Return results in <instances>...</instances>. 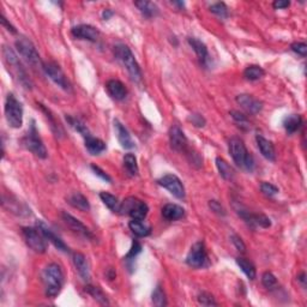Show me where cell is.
Returning a JSON list of instances; mask_svg holds the SVG:
<instances>
[{
    "label": "cell",
    "mask_w": 307,
    "mask_h": 307,
    "mask_svg": "<svg viewBox=\"0 0 307 307\" xmlns=\"http://www.w3.org/2000/svg\"><path fill=\"white\" fill-rule=\"evenodd\" d=\"M261 283H263V286L265 287L266 289L271 291V289L276 288L277 287V278L272 272L265 271L263 275H261Z\"/></svg>",
    "instance_id": "ab89813d"
},
{
    "label": "cell",
    "mask_w": 307,
    "mask_h": 307,
    "mask_svg": "<svg viewBox=\"0 0 307 307\" xmlns=\"http://www.w3.org/2000/svg\"><path fill=\"white\" fill-rule=\"evenodd\" d=\"M135 5L141 11V13L147 18H153L158 15V7L156 4L152 1H147V0H142V1H136Z\"/></svg>",
    "instance_id": "f546056e"
},
{
    "label": "cell",
    "mask_w": 307,
    "mask_h": 307,
    "mask_svg": "<svg viewBox=\"0 0 307 307\" xmlns=\"http://www.w3.org/2000/svg\"><path fill=\"white\" fill-rule=\"evenodd\" d=\"M2 56H4V60L6 62L8 69L11 70V73L15 76L17 81L23 85L25 89H33V82H31L29 76H28L27 71H25L21 60L17 56L15 51L11 47L4 46L2 47Z\"/></svg>",
    "instance_id": "7a4b0ae2"
},
{
    "label": "cell",
    "mask_w": 307,
    "mask_h": 307,
    "mask_svg": "<svg viewBox=\"0 0 307 307\" xmlns=\"http://www.w3.org/2000/svg\"><path fill=\"white\" fill-rule=\"evenodd\" d=\"M169 143L172 149L178 153L187 154L191 150L189 147V139L178 125H173L169 129Z\"/></svg>",
    "instance_id": "5bb4252c"
},
{
    "label": "cell",
    "mask_w": 307,
    "mask_h": 307,
    "mask_svg": "<svg viewBox=\"0 0 307 307\" xmlns=\"http://www.w3.org/2000/svg\"><path fill=\"white\" fill-rule=\"evenodd\" d=\"M36 228L42 233V235H44L46 240L53 244L55 249H58L59 251H61V252H69V247H67L66 244H65L64 241H62L61 239L59 238L58 235H56L55 233H54L53 230L44 222V221H41V220L36 221Z\"/></svg>",
    "instance_id": "2e32d148"
},
{
    "label": "cell",
    "mask_w": 307,
    "mask_h": 307,
    "mask_svg": "<svg viewBox=\"0 0 307 307\" xmlns=\"http://www.w3.org/2000/svg\"><path fill=\"white\" fill-rule=\"evenodd\" d=\"M152 299H153L154 305L157 306V307H163V306L167 305L166 294H164L163 288H162L160 284H158V286L155 288V291L153 292Z\"/></svg>",
    "instance_id": "f35d334b"
},
{
    "label": "cell",
    "mask_w": 307,
    "mask_h": 307,
    "mask_svg": "<svg viewBox=\"0 0 307 307\" xmlns=\"http://www.w3.org/2000/svg\"><path fill=\"white\" fill-rule=\"evenodd\" d=\"M237 264L239 268L241 269V271L249 277V280L254 281L256 277H257V270H256V266L254 265L252 261H250L249 259L244 257H238L237 258Z\"/></svg>",
    "instance_id": "d6a6232c"
},
{
    "label": "cell",
    "mask_w": 307,
    "mask_h": 307,
    "mask_svg": "<svg viewBox=\"0 0 307 307\" xmlns=\"http://www.w3.org/2000/svg\"><path fill=\"white\" fill-rule=\"evenodd\" d=\"M38 104L40 106V108H41V109L44 110L45 113H46V118L48 119V120H50L51 129H52L54 135H55L56 137H62V136H64V130H62L61 125L55 120V118H54L52 112H51L50 109H47V108L45 107L44 104H41V103H38Z\"/></svg>",
    "instance_id": "d590c367"
},
{
    "label": "cell",
    "mask_w": 307,
    "mask_h": 307,
    "mask_svg": "<svg viewBox=\"0 0 307 307\" xmlns=\"http://www.w3.org/2000/svg\"><path fill=\"white\" fill-rule=\"evenodd\" d=\"M237 102L240 104L244 109L250 114H258L261 109H263V103L261 101L257 100L252 95H247V94H241V95L237 96Z\"/></svg>",
    "instance_id": "ac0fdd59"
},
{
    "label": "cell",
    "mask_w": 307,
    "mask_h": 307,
    "mask_svg": "<svg viewBox=\"0 0 307 307\" xmlns=\"http://www.w3.org/2000/svg\"><path fill=\"white\" fill-rule=\"evenodd\" d=\"M0 21H1L2 27L6 28V30H7V31H10L11 34H16V33H17V30L15 29V27H13V25L11 24V23H8L7 19L5 18V16H4V15H1V17H0Z\"/></svg>",
    "instance_id": "816d5d0a"
},
{
    "label": "cell",
    "mask_w": 307,
    "mask_h": 307,
    "mask_svg": "<svg viewBox=\"0 0 307 307\" xmlns=\"http://www.w3.org/2000/svg\"><path fill=\"white\" fill-rule=\"evenodd\" d=\"M65 119H66L67 124H69L73 130L77 131L79 135H82V137L83 138H87V137H89V136H92V133H90V131L87 127V125H85L81 119L76 118V116H72V115H66L65 116Z\"/></svg>",
    "instance_id": "4dcf8cb0"
},
{
    "label": "cell",
    "mask_w": 307,
    "mask_h": 307,
    "mask_svg": "<svg viewBox=\"0 0 307 307\" xmlns=\"http://www.w3.org/2000/svg\"><path fill=\"white\" fill-rule=\"evenodd\" d=\"M42 70H44V72L46 73V75L50 77L59 88H61V89L65 90V92H71L72 87H71L69 78H67L66 75L64 73V71L61 70V67L59 66L56 62L54 61L44 62Z\"/></svg>",
    "instance_id": "30bf717a"
},
{
    "label": "cell",
    "mask_w": 307,
    "mask_h": 307,
    "mask_svg": "<svg viewBox=\"0 0 307 307\" xmlns=\"http://www.w3.org/2000/svg\"><path fill=\"white\" fill-rule=\"evenodd\" d=\"M162 216L167 221H177L185 216V209L178 204H166L162 207Z\"/></svg>",
    "instance_id": "d4e9b609"
},
{
    "label": "cell",
    "mask_w": 307,
    "mask_h": 307,
    "mask_svg": "<svg viewBox=\"0 0 307 307\" xmlns=\"http://www.w3.org/2000/svg\"><path fill=\"white\" fill-rule=\"evenodd\" d=\"M298 281H300L301 284H303L304 287L306 286V274L305 272H301L299 276H298Z\"/></svg>",
    "instance_id": "11a10c76"
},
{
    "label": "cell",
    "mask_w": 307,
    "mask_h": 307,
    "mask_svg": "<svg viewBox=\"0 0 307 307\" xmlns=\"http://www.w3.org/2000/svg\"><path fill=\"white\" fill-rule=\"evenodd\" d=\"M84 144L87 150L92 155H100L101 153H103L107 149L106 143L100 138H96L94 136H89V137L84 138Z\"/></svg>",
    "instance_id": "484cf974"
},
{
    "label": "cell",
    "mask_w": 307,
    "mask_h": 307,
    "mask_svg": "<svg viewBox=\"0 0 307 307\" xmlns=\"http://www.w3.org/2000/svg\"><path fill=\"white\" fill-rule=\"evenodd\" d=\"M67 202H69L70 205L81 210V211H89L90 210L89 201H88L87 197H85L84 195H82L81 192H73L72 195L69 196Z\"/></svg>",
    "instance_id": "83f0119b"
},
{
    "label": "cell",
    "mask_w": 307,
    "mask_h": 307,
    "mask_svg": "<svg viewBox=\"0 0 307 307\" xmlns=\"http://www.w3.org/2000/svg\"><path fill=\"white\" fill-rule=\"evenodd\" d=\"M264 75H265V71L263 70V67L258 66V65H250L244 71V77L249 79V81H258Z\"/></svg>",
    "instance_id": "8d00e7d4"
},
{
    "label": "cell",
    "mask_w": 307,
    "mask_h": 307,
    "mask_svg": "<svg viewBox=\"0 0 307 307\" xmlns=\"http://www.w3.org/2000/svg\"><path fill=\"white\" fill-rule=\"evenodd\" d=\"M260 191L263 192V195H265L266 197H274V196H276L277 193L280 192V190H278V187L275 186L274 184L264 181V183L260 184Z\"/></svg>",
    "instance_id": "ee69618b"
},
{
    "label": "cell",
    "mask_w": 307,
    "mask_h": 307,
    "mask_svg": "<svg viewBox=\"0 0 307 307\" xmlns=\"http://www.w3.org/2000/svg\"><path fill=\"white\" fill-rule=\"evenodd\" d=\"M92 169H93V172L95 173V174L98 175L99 178L102 179V180L107 181V183H112V178H110L109 175L107 174V173H104L103 170L100 168V167L95 166V164H92Z\"/></svg>",
    "instance_id": "f907efd6"
},
{
    "label": "cell",
    "mask_w": 307,
    "mask_h": 307,
    "mask_svg": "<svg viewBox=\"0 0 307 307\" xmlns=\"http://www.w3.org/2000/svg\"><path fill=\"white\" fill-rule=\"evenodd\" d=\"M113 15H114V12L110 8H104L103 12H102V18L104 21H108V19H110V17H113Z\"/></svg>",
    "instance_id": "db71d44e"
},
{
    "label": "cell",
    "mask_w": 307,
    "mask_h": 307,
    "mask_svg": "<svg viewBox=\"0 0 307 307\" xmlns=\"http://www.w3.org/2000/svg\"><path fill=\"white\" fill-rule=\"evenodd\" d=\"M42 281L45 284V293L48 298L54 299L60 294L62 287H64V274L60 266L56 263L48 264L42 271Z\"/></svg>",
    "instance_id": "6da1fadb"
},
{
    "label": "cell",
    "mask_w": 307,
    "mask_h": 307,
    "mask_svg": "<svg viewBox=\"0 0 307 307\" xmlns=\"http://www.w3.org/2000/svg\"><path fill=\"white\" fill-rule=\"evenodd\" d=\"M235 210H237V214L245 221L246 223H249L251 227H260V228H269L271 226L270 222V218L266 217L263 214H252L249 210H246L245 207L241 206L240 204H234Z\"/></svg>",
    "instance_id": "7c38bea8"
},
{
    "label": "cell",
    "mask_w": 307,
    "mask_h": 307,
    "mask_svg": "<svg viewBox=\"0 0 307 307\" xmlns=\"http://www.w3.org/2000/svg\"><path fill=\"white\" fill-rule=\"evenodd\" d=\"M157 184L163 187V189L168 190V191L172 193L174 197H177L178 200H184L185 198V195H186V192H185V186L183 181H181L177 175L174 174L163 175V177L158 179Z\"/></svg>",
    "instance_id": "4fadbf2b"
},
{
    "label": "cell",
    "mask_w": 307,
    "mask_h": 307,
    "mask_svg": "<svg viewBox=\"0 0 307 307\" xmlns=\"http://www.w3.org/2000/svg\"><path fill=\"white\" fill-rule=\"evenodd\" d=\"M100 198H101V201L104 203V205L108 207V209L112 210L113 212H119V214H120L121 202H119V200L115 197V196L110 195V193H108V192H101Z\"/></svg>",
    "instance_id": "836d02e7"
},
{
    "label": "cell",
    "mask_w": 307,
    "mask_h": 307,
    "mask_svg": "<svg viewBox=\"0 0 307 307\" xmlns=\"http://www.w3.org/2000/svg\"><path fill=\"white\" fill-rule=\"evenodd\" d=\"M209 207H210V209H211V211L215 212V214H217V215H220V216L226 215V210H224V207L221 205L220 202L210 201L209 202Z\"/></svg>",
    "instance_id": "681fc988"
},
{
    "label": "cell",
    "mask_w": 307,
    "mask_h": 307,
    "mask_svg": "<svg viewBox=\"0 0 307 307\" xmlns=\"http://www.w3.org/2000/svg\"><path fill=\"white\" fill-rule=\"evenodd\" d=\"M291 5V2L289 1H283V0H276V1L272 4V6H274V8H276V10H281V8H287Z\"/></svg>",
    "instance_id": "f5cc1de1"
},
{
    "label": "cell",
    "mask_w": 307,
    "mask_h": 307,
    "mask_svg": "<svg viewBox=\"0 0 307 307\" xmlns=\"http://www.w3.org/2000/svg\"><path fill=\"white\" fill-rule=\"evenodd\" d=\"M189 120L191 121L193 126L196 127H204L206 124L205 118H204L202 114H200V113H192V114L190 115Z\"/></svg>",
    "instance_id": "bcb514c9"
},
{
    "label": "cell",
    "mask_w": 307,
    "mask_h": 307,
    "mask_svg": "<svg viewBox=\"0 0 307 307\" xmlns=\"http://www.w3.org/2000/svg\"><path fill=\"white\" fill-rule=\"evenodd\" d=\"M114 54L118 60L121 61L125 69L130 73V77L132 81L141 82L142 81V70L139 67L137 60H136L135 55H133L132 51L130 50L126 45L119 44L114 47Z\"/></svg>",
    "instance_id": "277c9868"
},
{
    "label": "cell",
    "mask_w": 307,
    "mask_h": 307,
    "mask_svg": "<svg viewBox=\"0 0 307 307\" xmlns=\"http://www.w3.org/2000/svg\"><path fill=\"white\" fill-rule=\"evenodd\" d=\"M186 264L193 269H202L207 266L209 257L206 254L205 244L203 241H197L193 244L186 256Z\"/></svg>",
    "instance_id": "9c48e42d"
},
{
    "label": "cell",
    "mask_w": 307,
    "mask_h": 307,
    "mask_svg": "<svg viewBox=\"0 0 307 307\" xmlns=\"http://www.w3.org/2000/svg\"><path fill=\"white\" fill-rule=\"evenodd\" d=\"M73 38L79 40H87L90 42H98L100 38V31L90 24H79L71 29Z\"/></svg>",
    "instance_id": "9a60e30c"
},
{
    "label": "cell",
    "mask_w": 307,
    "mask_h": 307,
    "mask_svg": "<svg viewBox=\"0 0 307 307\" xmlns=\"http://www.w3.org/2000/svg\"><path fill=\"white\" fill-rule=\"evenodd\" d=\"M229 154L238 167L247 170V172H252L255 169L254 156L249 153L243 139L238 137H233L230 139Z\"/></svg>",
    "instance_id": "3957f363"
},
{
    "label": "cell",
    "mask_w": 307,
    "mask_h": 307,
    "mask_svg": "<svg viewBox=\"0 0 307 307\" xmlns=\"http://www.w3.org/2000/svg\"><path fill=\"white\" fill-rule=\"evenodd\" d=\"M256 142H257L258 149L261 155L266 158V160L274 162L276 160V152H275V147L272 144V142H270L269 139L264 138L263 136L258 135L256 136Z\"/></svg>",
    "instance_id": "cb8c5ba5"
},
{
    "label": "cell",
    "mask_w": 307,
    "mask_h": 307,
    "mask_svg": "<svg viewBox=\"0 0 307 307\" xmlns=\"http://www.w3.org/2000/svg\"><path fill=\"white\" fill-rule=\"evenodd\" d=\"M291 48H292L293 52L299 54V55L304 56V58H305V56H306V54H307V45L305 44V42H294V44H292Z\"/></svg>",
    "instance_id": "7dc6e473"
},
{
    "label": "cell",
    "mask_w": 307,
    "mask_h": 307,
    "mask_svg": "<svg viewBox=\"0 0 307 307\" xmlns=\"http://www.w3.org/2000/svg\"><path fill=\"white\" fill-rule=\"evenodd\" d=\"M187 42H189L190 46L192 47V50L195 51V53L197 54L198 59L204 66H207L210 62V55L209 52H207V48L205 46L204 42H202L201 40L196 39V38H189L187 39Z\"/></svg>",
    "instance_id": "7402d4cb"
},
{
    "label": "cell",
    "mask_w": 307,
    "mask_h": 307,
    "mask_svg": "<svg viewBox=\"0 0 307 307\" xmlns=\"http://www.w3.org/2000/svg\"><path fill=\"white\" fill-rule=\"evenodd\" d=\"M142 252V245L138 243V241H133L132 246H131L130 251L127 252V255L125 256V259L131 260V259H135L137 256Z\"/></svg>",
    "instance_id": "f6af8a7d"
},
{
    "label": "cell",
    "mask_w": 307,
    "mask_h": 307,
    "mask_svg": "<svg viewBox=\"0 0 307 307\" xmlns=\"http://www.w3.org/2000/svg\"><path fill=\"white\" fill-rule=\"evenodd\" d=\"M230 240H232L233 245L235 246V249H237L239 252H245L246 251L245 243H244L243 239L239 237V235L232 234V235H230Z\"/></svg>",
    "instance_id": "c3c4849f"
},
{
    "label": "cell",
    "mask_w": 307,
    "mask_h": 307,
    "mask_svg": "<svg viewBox=\"0 0 307 307\" xmlns=\"http://www.w3.org/2000/svg\"><path fill=\"white\" fill-rule=\"evenodd\" d=\"M216 167H217L218 173L222 177L224 180H233L235 177V172L233 169V167L227 162L226 160H223L222 157H216Z\"/></svg>",
    "instance_id": "1f68e13d"
},
{
    "label": "cell",
    "mask_w": 307,
    "mask_h": 307,
    "mask_svg": "<svg viewBox=\"0 0 307 307\" xmlns=\"http://www.w3.org/2000/svg\"><path fill=\"white\" fill-rule=\"evenodd\" d=\"M230 115H232L233 120L235 121V123L239 124V126L243 127L244 130H250V123H249V119L246 118V115H244L243 113L238 112V110H230L229 113Z\"/></svg>",
    "instance_id": "b9f144b4"
},
{
    "label": "cell",
    "mask_w": 307,
    "mask_h": 307,
    "mask_svg": "<svg viewBox=\"0 0 307 307\" xmlns=\"http://www.w3.org/2000/svg\"><path fill=\"white\" fill-rule=\"evenodd\" d=\"M172 4L173 5H177V6H179L180 8H183L185 6L184 2H181V1H172Z\"/></svg>",
    "instance_id": "9f6ffc18"
},
{
    "label": "cell",
    "mask_w": 307,
    "mask_h": 307,
    "mask_svg": "<svg viewBox=\"0 0 307 307\" xmlns=\"http://www.w3.org/2000/svg\"><path fill=\"white\" fill-rule=\"evenodd\" d=\"M61 216H62V220H64V222L66 223L67 226H69V228L71 230H73V232L77 233V234L81 235V237H83L85 239L94 240V238L95 237H94L92 230H90L89 228H87V227H85L84 224L78 220V218L73 217L72 215L67 214V212H62Z\"/></svg>",
    "instance_id": "e0dca14e"
},
{
    "label": "cell",
    "mask_w": 307,
    "mask_h": 307,
    "mask_svg": "<svg viewBox=\"0 0 307 307\" xmlns=\"http://www.w3.org/2000/svg\"><path fill=\"white\" fill-rule=\"evenodd\" d=\"M113 123H114L116 138H118L120 146L123 147L124 149H133V148H136L135 142H133V139L131 138L130 132L127 131L126 127H125L124 125L118 120V119H114Z\"/></svg>",
    "instance_id": "ffe728a7"
},
{
    "label": "cell",
    "mask_w": 307,
    "mask_h": 307,
    "mask_svg": "<svg viewBox=\"0 0 307 307\" xmlns=\"http://www.w3.org/2000/svg\"><path fill=\"white\" fill-rule=\"evenodd\" d=\"M197 299H198V303H200L202 306H217L218 305V304L216 303L215 298L207 292L200 293Z\"/></svg>",
    "instance_id": "7bdbcfd3"
},
{
    "label": "cell",
    "mask_w": 307,
    "mask_h": 307,
    "mask_svg": "<svg viewBox=\"0 0 307 307\" xmlns=\"http://www.w3.org/2000/svg\"><path fill=\"white\" fill-rule=\"evenodd\" d=\"M22 235H23L25 243L36 254H45L47 251L46 241L42 233L38 228L34 227H23L22 228Z\"/></svg>",
    "instance_id": "8fae6325"
},
{
    "label": "cell",
    "mask_w": 307,
    "mask_h": 307,
    "mask_svg": "<svg viewBox=\"0 0 307 307\" xmlns=\"http://www.w3.org/2000/svg\"><path fill=\"white\" fill-rule=\"evenodd\" d=\"M5 118L8 126L12 129H19L23 125V104L13 94H8L5 100Z\"/></svg>",
    "instance_id": "8992f818"
},
{
    "label": "cell",
    "mask_w": 307,
    "mask_h": 307,
    "mask_svg": "<svg viewBox=\"0 0 307 307\" xmlns=\"http://www.w3.org/2000/svg\"><path fill=\"white\" fill-rule=\"evenodd\" d=\"M304 121L300 114H289L283 119V127L288 135L298 132L303 126Z\"/></svg>",
    "instance_id": "4316f807"
},
{
    "label": "cell",
    "mask_w": 307,
    "mask_h": 307,
    "mask_svg": "<svg viewBox=\"0 0 307 307\" xmlns=\"http://www.w3.org/2000/svg\"><path fill=\"white\" fill-rule=\"evenodd\" d=\"M22 143L23 146L29 150L30 153H33L34 155L38 156L39 158H46L47 157V149L45 147L44 142H42L41 137L39 136V131L36 129L35 121H31V125L28 130L27 135L24 136L23 139H22Z\"/></svg>",
    "instance_id": "52a82bcc"
},
{
    "label": "cell",
    "mask_w": 307,
    "mask_h": 307,
    "mask_svg": "<svg viewBox=\"0 0 307 307\" xmlns=\"http://www.w3.org/2000/svg\"><path fill=\"white\" fill-rule=\"evenodd\" d=\"M85 291L88 292V294H90L98 303L102 304V305H109V301H108L106 294L101 291L99 287L95 286H87L85 287Z\"/></svg>",
    "instance_id": "74e56055"
},
{
    "label": "cell",
    "mask_w": 307,
    "mask_h": 307,
    "mask_svg": "<svg viewBox=\"0 0 307 307\" xmlns=\"http://www.w3.org/2000/svg\"><path fill=\"white\" fill-rule=\"evenodd\" d=\"M106 89L108 95L115 101H121L126 98L127 95V89L125 87L123 82L118 81V79H110L107 82Z\"/></svg>",
    "instance_id": "44dd1931"
},
{
    "label": "cell",
    "mask_w": 307,
    "mask_h": 307,
    "mask_svg": "<svg viewBox=\"0 0 307 307\" xmlns=\"http://www.w3.org/2000/svg\"><path fill=\"white\" fill-rule=\"evenodd\" d=\"M72 260H73V264H75L77 271H78L79 276L83 278L84 281H87V282L88 281H90L92 275H90V266H89V261H88L87 257H85L83 254L77 252V254L73 255Z\"/></svg>",
    "instance_id": "603a6c76"
},
{
    "label": "cell",
    "mask_w": 307,
    "mask_h": 307,
    "mask_svg": "<svg viewBox=\"0 0 307 307\" xmlns=\"http://www.w3.org/2000/svg\"><path fill=\"white\" fill-rule=\"evenodd\" d=\"M129 227L131 232L138 238H146L148 235H150L152 233V228L150 226H148L143 222L142 220H132L129 222Z\"/></svg>",
    "instance_id": "f1b7e54d"
},
{
    "label": "cell",
    "mask_w": 307,
    "mask_h": 307,
    "mask_svg": "<svg viewBox=\"0 0 307 307\" xmlns=\"http://www.w3.org/2000/svg\"><path fill=\"white\" fill-rule=\"evenodd\" d=\"M149 212V206L146 202L136 197H129L120 204V214L130 216L132 220H142L147 217Z\"/></svg>",
    "instance_id": "ba28073f"
},
{
    "label": "cell",
    "mask_w": 307,
    "mask_h": 307,
    "mask_svg": "<svg viewBox=\"0 0 307 307\" xmlns=\"http://www.w3.org/2000/svg\"><path fill=\"white\" fill-rule=\"evenodd\" d=\"M2 206L6 207L8 211L13 212V214L18 216H28L30 215V209L25 205L24 203H22L21 201H18L17 198L12 197V196H2Z\"/></svg>",
    "instance_id": "d6986e66"
},
{
    "label": "cell",
    "mask_w": 307,
    "mask_h": 307,
    "mask_svg": "<svg viewBox=\"0 0 307 307\" xmlns=\"http://www.w3.org/2000/svg\"><path fill=\"white\" fill-rule=\"evenodd\" d=\"M15 45L17 52L27 61L28 65H30V66L35 70H42L44 61H42L35 45H34L29 39L25 38V36H19V38L16 40Z\"/></svg>",
    "instance_id": "5b68a950"
},
{
    "label": "cell",
    "mask_w": 307,
    "mask_h": 307,
    "mask_svg": "<svg viewBox=\"0 0 307 307\" xmlns=\"http://www.w3.org/2000/svg\"><path fill=\"white\" fill-rule=\"evenodd\" d=\"M210 11H211L214 15L220 17V18H227V17H228V7H227V5L222 1L212 4L211 6H210Z\"/></svg>",
    "instance_id": "60d3db41"
},
{
    "label": "cell",
    "mask_w": 307,
    "mask_h": 307,
    "mask_svg": "<svg viewBox=\"0 0 307 307\" xmlns=\"http://www.w3.org/2000/svg\"><path fill=\"white\" fill-rule=\"evenodd\" d=\"M124 167L131 177H137L138 175L139 168L137 163V157H136L133 154L129 153L124 156Z\"/></svg>",
    "instance_id": "e575fe53"
}]
</instances>
